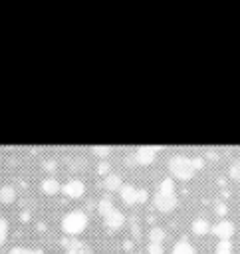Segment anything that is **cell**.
Here are the masks:
<instances>
[{"instance_id":"1","label":"cell","mask_w":240,"mask_h":254,"mask_svg":"<svg viewBox=\"0 0 240 254\" xmlns=\"http://www.w3.org/2000/svg\"><path fill=\"white\" fill-rule=\"evenodd\" d=\"M198 167H202L200 157L190 159V157H186V155H173V157L169 159V171H171V175H173L175 179H179V181H190V179L194 177V173H196Z\"/></svg>"},{"instance_id":"2","label":"cell","mask_w":240,"mask_h":254,"mask_svg":"<svg viewBox=\"0 0 240 254\" xmlns=\"http://www.w3.org/2000/svg\"><path fill=\"white\" fill-rule=\"evenodd\" d=\"M177 202H179V198H177V192H175V181H173V177H167L159 183L157 192L153 196V204L161 212H171V210H175Z\"/></svg>"},{"instance_id":"3","label":"cell","mask_w":240,"mask_h":254,"mask_svg":"<svg viewBox=\"0 0 240 254\" xmlns=\"http://www.w3.org/2000/svg\"><path fill=\"white\" fill-rule=\"evenodd\" d=\"M97 210H99V214L103 216V220H105L107 228L117 230V228H121V226H123L125 216H123V212H121L119 208H115V206H113V202H111V198H109V196L99 198V202H97Z\"/></svg>"},{"instance_id":"4","label":"cell","mask_w":240,"mask_h":254,"mask_svg":"<svg viewBox=\"0 0 240 254\" xmlns=\"http://www.w3.org/2000/svg\"><path fill=\"white\" fill-rule=\"evenodd\" d=\"M87 222L89 218L83 210H71L61 218V230L69 236H77L87 228Z\"/></svg>"},{"instance_id":"5","label":"cell","mask_w":240,"mask_h":254,"mask_svg":"<svg viewBox=\"0 0 240 254\" xmlns=\"http://www.w3.org/2000/svg\"><path fill=\"white\" fill-rule=\"evenodd\" d=\"M119 196H121V200H123L125 204H129V206L147 200L145 189H139V187H135V185H131V183H123V187L119 189Z\"/></svg>"},{"instance_id":"6","label":"cell","mask_w":240,"mask_h":254,"mask_svg":"<svg viewBox=\"0 0 240 254\" xmlns=\"http://www.w3.org/2000/svg\"><path fill=\"white\" fill-rule=\"evenodd\" d=\"M210 232H212L218 240H230L232 234H234V222L228 220V218H222V220H218V222L210 228Z\"/></svg>"},{"instance_id":"7","label":"cell","mask_w":240,"mask_h":254,"mask_svg":"<svg viewBox=\"0 0 240 254\" xmlns=\"http://www.w3.org/2000/svg\"><path fill=\"white\" fill-rule=\"evenodd\" d=\"M61 192L65 196H69V198H79L85 192V183L79 181V179H69L67 183L61 185Z\"/></svg>"},{"instance_id":"8","label":"cell","mask_w":240,"mask_h":254,"mask_svg":"<svg viewBox=\"0 0 240 254\" xmlns=\"http://www.w3.org/2000/svg\"><path fill=\"white\" fill-rule=\"evenodd\" d=\"M65 246V254H93V250L89 248V244L77 240V238H67L63 240Z\"/></svg>"},{"instance_id":"9","label":"cell","mask_w":240,"mask_h":254,"mask_svg":"<svg viewBox=\"0 0 240 254\" xmlns=\"http://www.w3.org/2000/svg\"><path fill=\"white\" fill-rule=\"evenodd\" d=\"M155 157H157V147H139L135 151V157L133 159L139 165H151L155 161Z\"/></svg>"},{"instance_id":"10","label":"cell","mask_w":240,"mask_h":254,"mask_svg":"<svg viewBox=\"0 0 240 254\" xmlns=\"http://www.w3.org/2000/svg\"><path fill=\"white\" fill-rule=\"evenodd\" d=\"M103 187L107 189V190H119L121 187H123V181H121V175H117V173H107L105 175V179H103Z\"/></svg>"},{"instance_id":"11","label":"cell","mask_w":240,"mask_h":254,"mask_svg":"<svg viewBox=\"0 0 240 254\" xmlns=\"http://www.w3.org/2000/svg\"><path fill=\"white\" fill-rule=\"evenodd\" d=\"M40 189H42V192H44V194H56V192H60V190H61V185L58 183V179L48 177V179H44V181H42Z\"/></svg>"},{"instance_id":"12","label":"cell","mask_w":240,"mask_h":254,"mask_svg":"<svg viewBox=\"0 0 240 254\" xmlns=\"http://www.w3.org/2000/svg\"><path fill=\"white\" fill-rule=\"evenodd\" d=\"M14 200H16V189H14L12 185L0 187V202L10 204V202H14Z\"/></svg>"},{"instance_id":"13","label":"cell","mask_w":240,"mask_h":254,"mask_svg":"<svg viewBox=\"0 0 240 254\" xmlns=\"http://www.w3.org/2000/svg\"><path fill=\"white\" fill-rule=\"evenodd\" d=\"M171 254H196V252H194V246H192L188 240L182 238V240H179V242L173 246V252H171Z\"/></svg>"},{"instance_id":"14","label":"cell","mask_w":240,"mask_h":254,"mask_svg":"<svg viewBox=\"0 0 240 254\" xmlns=\"http://www.w3.org/2000/svg\"><path fill=\"white\" fill-rule=\"evenodd\" d=\"M210 222L206 218H194L192 220V232L194 234H208L210 232Z\"/></svg>"},{"instance_id":"15","label":"cell","mask_w":240,"mask_h":254,"mask_svg":"<svg viewBox=\"0 0 240 254\" xmlns=\"http://www.w3.org/2000/svg\"><path fill=\"white\" fill-rule=\"evenodd\" d=\"M167 238V232L161 228V226H153L149 230V242H155V244H163Z\"/></svg>"},{"instance_id":"16","label":"cell","mask_w":240,"mask_h":254,"mask_svg":"<svg viewBox=\"0 0 240 254\" xmlns=\"http://www.w3.org/2000/svg\"><path fill=\"white\" fill-rule=\"evenodd\" d=\"M214 254H232V242L230 240H218Z\"/></svg>"},{"instance_id":"17","label":"cell","mask_w":240,"mask_h":254,"mask_svg":"<svg viewBox=\"0 0 240 254\" xmlns=\"http://www.w3.org/2000/svg\"><path fill=\"white\" fill-rule=\"evenodd\" d=\"M8 254H42V250H34V248H26V246H14L8 250Z\"/></svg>"},{"instance_id":"18","label":"cell","mask_w":240,"mask_h":254,"mask_svg":"<svg viewBox=\"0 0 240 254\" xmlns=\"http://www.w3.org/2000/svg\"><path fill=\"white\" fill-rule=\"evenodd\" d=\"M228 173H230V177H232L234 181H240V157H238L236 161H232V165H230Z\"/></svg>"},{"instance_id":"19","label":"cell","mask_w":240,"mask_h":254,"mask_svg":"<svg viewBox=\"0 0 240 254\" xmlns=\"http://www.w3.org/2000/svg\"><path fill=\"white\" fill-rule=\"evenodd\" d=\"M6 238H8V220L0 218V246L6 242Z\"/></svg>"},{"instance_id":"20","label":"cell","mask_w":240,"mask_h":254,"mask_svg":"<svg viewBox=\"0 0 240 254\" xmlns=\"http://www.w3.org/2000/svg\"><path fill=\"white\" fill-rule=\"evenodd\" d=\"M147 250H149V254H163V244H155V242H149Z\"/></svg>"},{"instance_id":"21","label":"cell","mask_w":240,"mask_h":254,"mask_svg":"<svg viewBox=\"0 0 240 254\" xmlns=\"http://www.w3.org/2000/svg\"><path fill=\"white\" fill-rule=\"evenodd\" d=\"M91 151H93V153H95V155H97V157L101 159V157H105V155H107V153H109L111 149H109V147H93Z\"/></svg>"},{"instance_id":"22","label":"cell","mask_w":240,"mask_h":254,"mask_svg":"<svg viewBox=\"0 0 240 254\" xmlns=\"http://www.w3.org/2000/svg\"><path fill=\"white\" fill-rule=\"evenodd\" d=\"M107 171V163H101L99 167H97V173H105Z\"/></svg>"},{"instance_id":"23","label":"cell","mask_w":240,"mask_h":254,"mask_svg":"<svg viewBox=\"0 0 240 254\" xmlns=\"http://www.w3.org/2000/svg\"><path fill=\"white\" fill-rule=\"evenodd\" d=\"M216 210H218L220 214H224V210H226V208H224V204H218V208H216Z\"/></svg>"}]
</instances>
